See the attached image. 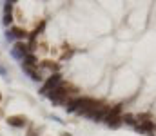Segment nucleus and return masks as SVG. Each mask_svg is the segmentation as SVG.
Returning <instances> with one entry per match:
<instances>
[{"mask_svg":"<svg viewBox=\"0 0 156 136\" xmlns=\"http://www.w3.org/2000/svg\"><path fill=\"white\" fill-rule=\"evenodd\" d=\"M67 87H69V85L64 84V85H58V87H55L53 91H49V93H47L49 100H51L53 103H62V102L65 100V96H67V93H69Z\"/></svg>","mask_w":156,"mask_h":136,"instance_id":"obj_1","label":"nucleus"},{"mask_svg":"<svg viewBox=\"0 0 156 136\" xmlns=\"http://www.w3.org/2000/svg\"><path fill=\"white\" fill-rule=\"evenodd\" d=\"M96 105H100L95 98H78V115H89V112H91Z\"/></svg>","mask_w":156,"mask_h":136,"instance_id":"obj_2","label":"nucleus"},{"mask_svg":"<svg viewBox=\"0 0 156 136\" xmlns=\"http://www.w3.org/2000/svg\"><path fill=\"white\" fill-rule=\"evenodd\" d=\"M107 112H109V107L107 105H104V103H100V105H96L91 112H89V118H93L95 122H100V120H105V116H107Z\"/></svg>","mask_w":156,"mask_h":136,"instance_id":"obj_3","label":"nucleus"},{"mask_svg":"<svg viewBox=\"0 0 156 136\" xmlns=\"http://www.w3.org/2000/svg\"><path fill=\"white\" fill-rule=\"evenodd\" d=\"M27 55H29V49H27V45L24 42H16L15 47L11 49V56H15L16 60H24Z\"/></svg>","mask_w":156,"mask_h":136,"instance_id":"obj_4","label":"nucleus"},{"mask_svg":"<svg viewBox=\"0 0 156 136\" xmlns=\"http://www.w3.org/2000/svg\"><path fill=\"white\" fill-rule=\"evenodd\" d=\"M60 80H62V76L58 75V73H55L53 76H49V80L46 82V85L42 87V91L40 93H49V91H53L55 87H58V84H60Z\"/></svg>","mask_w":156,"mask_h":136,"instance_id":"obj_5","label":"nucleus"},{"mask_svg":"<svg viewBox=\"0 0 156 136\" xmlns=\"http://www.w3.org/2000/svg\"><path fill=\"white\" fill-rule=\"evenodd\" d=\"M26 123H27V118L24 115H15V116L7 118V125H11V127H24Z\"/></svg>","mask_w":156,"mask_h":136,"instance_id":"obj_6","label":"nucleus"},{"mask_svg":"<svg viewBox=\"0 0 156 136\" xmlns=\"http://www.w3.org/2000/svg\"><path fill=\"white\" fill-rule=\"evenodd\" d=\"M105 122L109 127H118L122 123V116H105Z\"/></svg>","mask_w":156,"mask_h":136,"instance_id":"obj_7","label":"nucleus"},{"mask_svg":"<svg viewBox=\"0 0 156 136\" xmlns=\"http://www.w3.org/2000/svg\"><path fill=\"white\" fill-rule=\"evenodd\" d=\"M22 69H24V71H26V73H27V75H29V76H31V78L35 80V82H38V80L42 78V76L38 75V71H35L33 67H26V65H22Z\"/></svg>","mask_w":156,"mask_h":136,"instance_id":"obj_8","label":"nucleus"},{"mask_svg":"<svg viewBox=\"0 0 156 136\" xmlns=\"http://www.w3.org/2000/svg\"><path fill=\"white\" fill-rule=\"evenodd\" d=\"M11 31H13V35H15V38H20V40H22V38H26V36H27V33H26L24 29H22V27H13Z\"/></svg>","mask_w":156,"mask_h":136,"instance_id":"obj_9","label":"nucleus"},{"mask_svg":"<svg viewBox=\"0 0 156 136\" xmlns=\"http://www.w3.org/2000/svg\"><path fill=\"white\" fill-rule=\"evenodd\" d=\"M24 60H26V64H24L26 67H33V65L36 64V58H35V55H27Z\"/></svg>","mask_w":156,"mask_h":136,"instance_id":"obj_10","label":"nucleus"},{"mask_svg":"<svg viewBox=\"0 0 156 136\" xmlns=\"http://www.w3.org/2000/svg\"><path fill=\"white\" fill-rule=\"evenodd\" d=\"M152 127H154V123H152L151 120H147V122H143V123L140 125V129H143V131H151Z\"/></svg>","mask_w":156,"mask_h":136,"instance_id":"obj_11","label":"nucleus"},{"mask_svg":"<svg viewBox=\"0 0 156 136\" xmlns=\"http://www.w3.org/2000/svg\"><path fill=\"white\" fill-rule=\"evenodd\" d=\"M13 22V15L11 13H4V26H9Z\"/></svg>","mask_w":156,"mask_h":136,"instance_id":"obj_12","label":"nucleus"},{"mask_svg":"<svg viewBox=\"0 0 156 136\" xmlns=\"http://www.w3.org/2000/svg\"><path fill=\"white\" fill-rule=\"evenodd\" d=\"M122 120H125V123H135V116L132 115H125V116H122Z\"/></svg>","mask_w":156,"mask_h":136,"instance_id":"obj_13","label":"nucleus"},{"mask_svg":"<svg viewBox=\"0 0 156 136\" xmlns=\"http://www.w3.org/2000/svg\"><path fill=\"white\" fill-rule=\"evenodd\" d=\"M6 38H7L9 42H13V40H15V35H13V31H11V29H7V33H6Z\"/></svg>","mask_w":156,"mask_h":136,"instance_id":"obj_14","label":"nucleus"},{"mask_svg":"<svg viewBox=\"0 0 156 136\" xmlns=\"http://www.w3.org/2000/svg\"><path fill=\"white\" fill-rule=\"evenodd\" d=\"M44 67H49V69H56V65L51 64V62H44Z\"/></svg>","mask_w":156,"mask_h":136,"instance_id":"obj_15","label":"nucleus"},{"mask_svg":"<svg viewBox=\"0 0 156 136\" xmlns=\"http://www.w3.org/2000/svg\"><path fill=\"white\" fill-rule=\"evenodd\" d=\"M0 75H2L4 78H7V73H6V69H4V67H2V65H0Z\"/></svg>","mask_w":156,"mask_h":136,"instance_id":"obj_16","label":"nucleus"},{"mask_svg":"<svg viewBox=\"0 0 156 136\" xmlns=\"http://www.w3.org/2000/svg\"><path fill=\"white\" fill-rule=\"evenodd\" d=\"M27 136H36V132H35V129H31V131H29V134H27Z\"/></svg>","mask_w":156,"mask_h":136,"instance_id":"obj_17","label":"nucleus"},{"mask_svg":"<svg viewBox=\"0 0 156 136\" xmlns=\"http://www.w3.org/2000/svg\"><path fill=\"white\" fill-rule=\"evenodd\" d=\"M0 100H2V93H0Z\"/></svg>","mask_w":156,"mask_h":136,"instance_id":"obj_18","label":"nucleus"}]
</instances>
